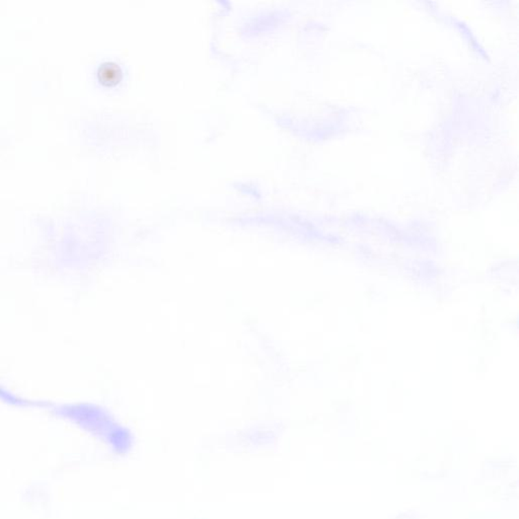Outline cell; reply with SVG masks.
I'll return each mask as SVG.
<instances>
[{"label": "cell", "mask_w": 519, "mask_h": 519, "mask_svg": "<svg viewBox=\"0 0 519 519\" xmlns=\"http://www.w3.org/2000/svg\"><path fill=\"white\" fill-rule=\"evenodd\" d=\"M103 71H101V74L104 75L105 79L107 81H115L117 79L118 75L120 74L119 68L116 66V64L107 63L103 66Z\"/></svg>", "instance_id": "cell-1"}]
</instances>
